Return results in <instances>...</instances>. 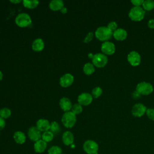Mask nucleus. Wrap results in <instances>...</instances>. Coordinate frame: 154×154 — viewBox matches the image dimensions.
I'll list each match as a JSON object with an SVG mask.
<instances>
[{
    "label": "nucleus",
    "mask_w": 154,
    "mask_h": 154,
    "mask_svg": "<svg viewBox=\"0 0 154 154\" xmlns=\"http://www.w3.org/2000/svg\"><path fill=\"white\" fill-rule=\"evenodd\" d=\"M112 35L113 32L111 31L107 26H100L95 32L96 38L100 41L109 40Z\"/></svg>",
    "instance_id": "obj_1"
},
{
    "label": "nucleus",
    "mask_w": 154,
    "mask_h": 154,
    "mask_svg": "<svg viewBox=\"0 0 154 154\" xmlns=\"http://www.w3.org/2000/svg\"><path fill=\"white\" fill-rule=\"evenodd\" d=\"M61 122L63 125L67 128H72L76 123V117L75 114L72 111L65 112L63 115Z\"/></svg>",
    "instance_id": "obj_2"
},
{
    "label": "nucleus",
    "mask_w": 154,
    "mask_h": 154,
    "mask_svg": "<svg viewBox=\"0 0 154 154\" xmlns=\"http://www.w3.org/2000/svg\"><path fill=\"white\" fill-rule=\"evenodd\" d=\"M145 15V11L141 7H132L129 13V16L132 20L140 21L141 20Z\"/></svg>",
    "instance_id": "obj_3"
},
{
    "label": "nucleus",
    "mask_w": 154,
    "mask_h": 154,
    "mask_svg": "<svg viewBox=\"0 0 154 154\" xmlns=\"http://www.w3.org/2000/svg\"><path fill=\"white\" fill-rule=\"evenodd\" d=\"M83 149L87 154H97L99 145L96 141L88 140L84 142L83 144Z\"/></svg>",
    "instance_id": "obj_4"
},
{
    "label": "nucleus",
    "mask_w": 154,
    "mask_h": 154,
    "mask_svg": "<svg viewBox=\"0 0 154 154\" xmlns=\"http://www.w3.org/2000/svg\"><path fill=\"white\" fill-rule=\"evenodd\" d=\"M15 22L20 27H26L31 24L32 20L28 14L22 13L17 16L15 19Z\"/></svg>",
    "instance_id": "obj_5"
},
{
    "label": "nucleus",
    "mask_w": 154,
    "mask_h": 154,
    "mask_svg": "<svg viewBox=\"0 0 154 154\" xmlns=\"http://www.w3.org/2000/svg\"><path fill=\"white\" fill-rule=\"evenodd\" d=\"M136 90L140 94L148 95L153 91V88L151 84L143 81L137 84Z\"/></svg>",
    "instance_id": "obj_6"
},
{
    "label": "nucleus",
    "mask_w": 154,
    "mask_h": 154,
    "mask_svg": "<svg viewBox=\"0 0 154 154\" xmlns=\"http://www.w3.org/2000/svg\"><path fill=\"white\" fill-rule=\"evenodd\" d=\"M92 62L97 67H103L108 63V58L105 54L97 53L94 55Z\"/></svg>",
    "instance_id": "obj_7"
},
{
    "label": "nucleus",
    "mask_w": 154,
    "mask_h": 154,
    "mask_svg": "<svg viewBox=\"0 0 154 154\" xmlns=\"http://www.w3.org/2000/svg\"><path fill=\"white\" fill-rule=\"evenodd\" d=\"M128 61L133 66H137L141 62V56L136 51H131L128 55Z\"/></svg>",
    "instance_id": "obj_8"
},
{
    "label": "nucleus",
    "mask_w": 154,
    "mask_h": 154,
    "mask_svg": "<svg viewBox=\"0 0 154 154\" xmlns=\"http://www.w3.org/2000/svg\"><path fill=\"white\" fill-rule=\"evenodd\" d=\"M147 108L142 103H136L132 108V114L135 117H141L146 112Z\"/></svg>",
    "instance_id": "obj_9"
},
{
    "label": "nucleus",
    "mask_w": 154,
    "mask_h": 154,
    "mask_svg": "<svg viewBox=\"0 0 154 154\" xmlns=\"http://www.w3.org/2000/svg\"><path fill=\"white\" fill-rule=\"evenodd\" d=\"M28 135L29 138L34 142L40 140L42 137L41 132L36 126H32L28 129Z\"/></svg>",
    "instance_id": "obj_10"
},
{
    "label": "nucleus",
    "mask_w": 154,
    "mask_h": 154,
    "mask_svg": "<svg viewBox=\"0 0 154 154\" xmlns=\"http://www.w3.org/2000/svg\"><path fill=\"white\" fill-rule=\"evenodd\" d=\"M101 50L102 52L106 55H112L115 52L116 48L113 43L106 41L102 44Z\"/></svg>",
    "instance_id": "obj_11"
},
{
    "label": "nucleus",
    "mask_w": 154,
    "mask_h": 154,
    "mask_svg": "<svg viewBox=\"0 0 154 154\" xmlns=\"http://www.w3.org/2000/svg\"><path fill=\"white\" fill-rule=\"evenodd\" d=\"M73 81V76L70 73H66L61 77L60 79V84L63 87H68L72 84Z\"/></svg>",
    "instance_id": "obj_12"
},
{
    "label": "nucleus",
    "mask_w": 154,
    "mask_h": 154,
    "mask_svg": "<svg viewBox=\"0 0 154 154\" xmlns=\"http://www.w3.org/2000/svg\"><path fill=\"white\" fill-rule=\"evenodd\" d=\"M93 100L92 96L87 93H83L81 94L78 97V101L81 105H88Z\"/></svg>",
    "instance_id": "obj_13"
},
{
    "label": "nucleus",
    "mask_w": 154,
    "mask_h": 154,
    "mask_svg": "<svg viewBox=\"0 0 154 154\" xmlns=\"http://www.w3.org/2000/svg\"><path fill=\"white\" fill-rule=\"evenodd\" d=\"M50 126H51V123L46 119H39L36 123V127L38 128V129L40 132L41 131L45 132L49 130Z\"/></svg>",
    "instance_id": "obj_14"
},
{
    "label": "nucleus",
    "mask_w": 154,
    "mask_h": 154,
    "mask_svg": "<svg viewBox=\"0 0 154 154\" xmlns=\"http://www.w3.org/2000/svg\"><path fill=\"white\" fill-rule=\"evenodd\" d=\"M47 147V143L43 141L42 139H40L36 142H35L34 144V150L36 153H41L45 151Z\"/></svg>",
    "instance_id": "obj_15"
},
{
    "label": "nucleus",
    "mask_w": 154,
    "mask_h": 154,
    "mask_svg": "<svg viewBox=\"0 0 154 154\" xmlns=\"http://www.w3.org/2000/svg\"><path fill=\"white\" fill-rule=\"evenodd\" d=\"M62 141L66 146H70L73 143L74 137L73 134L70 131H66L63 134Z\"/></svg>",
    "instance_id": "obj_16"
},
{
    "label": "nucleus",
    "mask_w": 154,
    "mask_h": 154,
    "mask_svg": "<svg viewBox=\"0 0 154 154\" xmlns=\"http://www.w3.org/2000/svg\"><path fill=\"white\" fill-rule=\"evenodd\" d=\"M60 106L61 108L65 112L69 111L72 107L71 101L67 97H63L60 99Z\"/></svg>",
    "instance_id": "obj_17"
},
{
    "label": "nucleus",
    "mask_w": 154,
    "mask_h": 154,
    "mask_svg": "<svg viewBox=\"0 0 154 154\" xmlns=\"http://www.w3.org/2000/svg\"><path fill=\"white\" fill-rule=\"evenodd\" d=\"M127 32L123 28H118L113 32L114 37L117 40H123L127 37Z\"/></svg>",
    "instance_id": "obj_18"
},
{
    "label": "nucleus",
    "mask_w": 154,
    "mask_h": 154,
    "mask_svg": "<svg viewBox=\"0 0 154 154\" xmlns=\"http://www.w3.org/2000/svg\"><path fill=\"white\" fill-rule=\"evenodd\" d=\"M13 138L15 142L19 144H23L26 141L25 134L22 131H16L14 133Z\"/></svg>",
    "instance_id": "obj_19"
},
{
    "label": "nucleus",
    "mask_w": 154,
    "mask_h": 154,
    "mask_svg": "<svg viewBox=\"0 0 154 154\" xmlns=\"http://www.w3.org/2000/svg\"><path fill=\"white\" fill-rule=\"evenodd\" d=\"M49 6L53 11L61 10L64 7V3L61 0H53L50 2Z\"/></svg>",
    "instance_id": "obj_20"
},
{
    "label": "nucleus",
    "mask_w": 154,
    "mask_h": 154,
    "mask_svg": "<svg viewBox=\"0 0 154 154\" xmlns=\"http://www.w3.org/2000/svg\"><path fill=\"white\" fill-rule=\"evenodd\" d=\"M44 42L41 38L35 39L32 44V49L35 52H40L42 51L44 48Z\"/></svg>",
    "instance_id": "obj_21"
},
{
    "label": "nucleus",
    "mask_w": 154,
    "mask_h": 154,
    "mask_svg": "<svg viewBox=\"0 0 154 154\" xmlns=\"http://www.w3.org/2000/svg\"><path fill=\"white\" fill-rule=\"evenodd\" d=\"M23 5H24V7L28 8H30V9H32L35 8L38 5L39 2L37 0H33V1H28V0H24L23 1Z\"/></svg>",
    "instance_id": "obj_22"
},
{
    "label": "nucleus",
    "mask_w": 154,
    "mask_h": 154,
    "mask_svg": "<svg viewBox=\"0 0 154 154\" xmlns=\"http://www.w3.org/2000/svg\"><path fill=\"white\" fill-rule=\"evenodd\" d=\"M54 135V134L52 133L50 131H47L44 132L43 134L42 135V138L45 142L49 143L53 140Z\"/></svg>",
    "instance_id": "obj_23"
},
{
    "label": "nucleus",
    "mask_w": 154,
    "mask_h": 154,
    "mask_svg": "<svg viewBox=\"0 0 154 154\" xmlns=\"http://www.w3.org/2000/svg\"><path fill=\"white\" fill-rule=\"evenodd\" d=\"M83 71L84 72L88 75H90L92 74L94 72V66L90 63H86L83 67Z\"/></svg>",
    "instance_id": "obj_24"
},
{
    "label": "nucleus",
    "mask_w": 154,
    "mask_h": 154,
    "mask_svg": "<svg viewBox=\"0 0 154 154\" xmlns=\"http://www.w3.org/2000/svg\"><path fill=\"white\" fill-rule=\"evenodd\" d=\"M49 130L54 135V134H58L60 132L61 129H60L59 124L57 122H52L51 123Z\"/></svg>",
    "instance_id": "obj_25"
},
{
    "label": "nucleus",
    "mask_w": 154,
    "mask_h": 154,
    "mask_svg": "<svg viewBox=\"0 0 154 154\" xmlns=\"http://www.w3.org/2000/svg\"><path fill=\"white\" fill-rule=\"evenodd\" d=\"M143 8L146 10H151L154 8V1L153 0H146L144 1L143 4H142Z\"/></svg>",
    "instance_id": "obj_26"
},
{
    "label": "nucleus",
    "mask_w": 154,
    "mask_h": 154,
    "mask_svg": "<svg viewBox=\"0 0 154 154\" xmlns=\"http://www.w3.org/2000/svg\"><path fill=\"white\" fill-rule=\"evenodd\" d=\"M48 154H62V149L58 146H53L51 147L48 151Z\"/></svg>",
    "instance_id": "obj_27"
},
{
    "label": "nucleus",
    "mask_w": 154,
    "mask_h": 154,
    "mask_svg": "<svg viewBox=\"0 0 154 154\" xmlns=\"http://www.w3.org/2000/svg\"><path fill=\"white\" fill-rule=\"evenodd\" d=\"M11 114V110L7 108H3L0 110V116L3 119H7Z\"/></svg>",
    "instance_id": "obj_28"
},
{
    "label": "nucleus",
    "mask_w": 154,
    "mask_h": 154,
    "mask_svg": "<svg viewBox=\"0 0 154 154\" xmlns=\"http://www.w3.org/2000/svg\"><path fill=\"white\" fill-rule=\"evenodd\" d=\"M82 111V108L79 103H75L73 105H72V112L75 115L81 113Z\"/></svg>",
    "instance_id": "obj_29"
},
{
    "label": "nucleus",
    "mask_w": 154,
    "mask_h": 154,
    "mask_svg": "<svg viewBox=\"0 0 154 154\" xmlns=\"http://www.w3.org/2000/svg\"><path fill=\"white\" fill-rule=\"evenodd\" d=\"M102 93V90L99 87H96L92 90V97L94 98L99 97Z\"/></svg>",
    "instance_id": "obj_30"
},
{
    "label": "nucleus",
    "mask_w": 154,
    "mask_h": 154,
    "mask_svg": "<svg viewBox=\"0 0 154 154\" xmlns=\"http://www.w3.org/2000/svg\"><path fill=\"white\" fill-rule=\"evenodd\" d=\"M146 112L147 117L151 120H154V109H153V108L147 109Z\"/></svg>",
    "instance_id": "obj_31"
},
{
    "label": "nucleus",
    "mask_w": 154,
    "mask_h": 154,
    "mask_svg": "<svg viewBox=\"0 0 154 154\" xmlns=\"http://www.w3.org/2000/svg\"><path fill=\"white\" fill-rule=\"evenodd\" d=\"M107 27L112 32L115 31L117 28V24L116 22H111L108 24Z\"/></svg>",
    "instance_id": "obj_32"
},
{
    "label": "nucleus",
    "mask_w": 154,
    "mask_h": 154,
    "mask_svg": "<svg viewBox=\"0 0 154 154\" xmlns=\"http://www.w3.org/2000/svg\"><path fill=\"white\" fill-rule=\"evenodd\" d=\"M93 35H94V34H93V32H89L87 34V36L85 37V38H84V43H88V42H90L92 40L93 37Z\"/></svg>",
    "instance_id": "obj_33"
},
{
    "label": "nucleus",
    "mask_w": 154,
    "mask_h": 154,
    "mask_svg": "<svg viewBox=\"0 0 154 154\" xmlns=\"http://www.w3.org/2000/svg\"><path fill=\"white\" fill-rule=\"evenodd\" d=\"M131 2L134 5L135 7H140L144 2L143 0H132Z\"/></svg>",
    "instance_id": "obj_34"
},
{
    "label": "nucleus",
    "mask_w": 154,
    "mask_h": 154,
    "mask_svg": "<svg viewBox=\"0 0 154 154\" xmlns=\"http://www.w3.org/2000/svg\"><path fill=\"white\" fill-rule=\"evenodd\" d=\"M5 126V122L4 119L0 117V131L3 129Z\"/></svg>",
    "instance_id": "obj_35"
},
{
    "label": "nucleus",
    "mask_w": 154,
    "mask_h": 154,
    "mask_svg": "<svg viewBox=\"0 0 154 154\" xmlns=\"http://www.w3.org/2000/svg\"><path fill=\"white\" fill-rule=\"evenodd\" d=\"M132 96V97H133L134 99H138V98L140 97L141 94H140L137 90H135V91H133Z\"/></svg>",
    "instance_id": "obj_36"
},
{
    "label": "nucleus",
    "mask_w": 154,
    "mask_h": 154,
    "mask_svg": "<svg viewBox=\"0 0 154 154\" xmlns=\"http://www.w3.org/2000/svg\"><path fill=\"white\" fill-rule=\"evenodd\" d=\"M147 25L151 29L154 28V19H151L150 20H149L148 22Z\"/></svg>",
    "instance_id": "obj_37"
},
{
    "label": "nucleus",
    "mask_w": 154,
    "mask_h": 154,
    "mask_svg": "<svg viewBox=\"0 0 154 154\" xmlns=\"http://www.w3.org/2000/svg\"><path fill=\"white\" fill-rule=\"evenodd\" d=\"M61 12L62 13H63V14H65V13H67V8H66V7H63L61 10Z\"/></svg>",
    "instance_id": "obj_38"
},
{
    "label": "nucleus",
    "mask_w": 154,
    "mask_h": 154,
    "mask_svg": "<svg viewBox=\"0 0 154 154\" xmlns=\"http://www.w3.org/2000/svg\"><path fill=\"white\" fill-rule=\"evenodd\" d=\"M12 3H15V4H17V3H19L20 2V1L18 0V1H10Z\"/></svg>",
    "instance_id": "obj_39"
},
{
    "label": "nucleus",
    "mask_w": 154,
    "mask_h": 154,
    "mask_svg": "<svg viewBox=\"0 0 154 154\" xmlns=\"http://www.w3.org/2000/svg\"><path fill=\"white\" fill-rule=\"evenodd\" d=\"M88 57H89L90 58H91V59H92V58H93L94 55H93L92 53H90V54H88Z\"/></svg>",
    "instance_id": "obj_40"
},
{
    "label": "nucleus",
    "mask_w": 154,
    "mask_h": 154,
    "mask_svg": "<svg viewBox=\"0 0 154 154\" xmlns=\"http://www.w3.org/2000/svg\"><path fill=\"white\" fill-rule=\"evenodd\" d=\"M2 78H3V74L1 72V71H0V81H1L2 79Z\"/></svg>",
    "instance_id": "obj_41"
},
{
    "label": "nucleus",
    "mask_w": 154,
    "mask_h": 154,
    "mask_svg": "<svg viewBox=\"0 0 154 154\" xmlns=\"http://www.w3.org/2000/svg\"><path fill=\"white\" fill-rule=\"evenodd\" d=\"M62 154H64V153H62Z\"/></svg>",
    "instance_id": "obj_42"
}]
</instances>
